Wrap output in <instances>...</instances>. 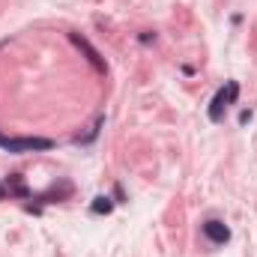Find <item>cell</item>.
<instances>
[{
    "label": "cell",
    "instance_id": "6da1fadb",
    "mask_svg": "<svg viewBox=\"0 0 257 257\" xmlns=\"http://www.w3.org/2000/svg\"><path fill=\"white\" fill-rule=\"evenodd\" d=\"M236 99H239V84H236V81H227L225 87L212 96V102H210V111H207V114H210L212 123H221V120H225V111L233 105Z\"/></svg>",
    "mask_w": 257,
    "mask_h": 257
},
{
    "label": "cell",
    "instance_id": "7a4b0ae2",
    "mask_svg": "<svg viewBox=\"0 0 257 257\" xmlns=\"http://www.w3.org/2000/svg\"><path fill=\"white\" fill-rule=\"evenodd\" d=\"M54 141L51 138H9V135H0V150L6 152H36V150H51Z\"/></svg>",
    "mask_w": 257,
    "mask_h": 257
},
{
    "label": "cell",
    "instance_id": "3957f363",
    "mask_svg": "<svg viewBox=\"0 0 257 257\" xmlns=\"http://www.w3.org/2000/svg\"><path fill=\"white\" fill-rule=\"evenodd\" d=\"M203 236H207L212 245H225L230 239V227L218 218H210V221H203Z\"/></svg>",
    "mask_w": 257,
    "mask_h": 257
},
{
    "label": "cell",
    "instance_id": "277c9868",
    "mask_svg": "<svg viewBox=\"0 0 257 257\" xmlns=\"http://www.w3.org/2000/svg\"><path fill=\"white\" fill-rule=\"evenodd\" d=\"M72 42H75L78 48H84V51H87V57H90V63L96 66L99 72H105V63H102V57H99V51H96V48H93V45H90L87 39H84V36H75V33H72Z\"/></svg>",
    "mask_w": 257,
    "mask_h": 257
},
{
    "label": "cell",
    "instance_id": "5b68a950",
    "mask_svg": "<svg viewBox=\"0 0 257 257\" xmlns=\"http://www.w3.org/2000/svg\"><path fill=\"white\" fill-rule=\"evenodd\" d=\"M114 203H117V200H111L108 195H99V197H93V203H90V212H93V215H108V212L114 210Z\"/></svg>",
    "mask_w": 257,
    "mask_h": 257
},
{
    "label": "cell",
    "instance_id": "8992f818",
    "mask_svg": "<svg viewBox=\"0 0 257 257\" xmlns=\"http://www.w3.org/2000/svg\"><path fill=\"white\" fill-rule=\"evenodd\" d=\"M6 188H9V195H18V197H30V192H27V185L21 182V177H18V174H12V177H9Z\"/></svg>",
    "mask_w": 257,
    "mask_h": 257
},
{
    "label": "cell",
    "instance_id": "52a82bcc",
    "mask_svg": "<svg viewBox=\"0 0 257 257\" xmlns=\"http://www.w3.org/2000/svg\"><path fill=\"white\" fill-rule=\"evenodd\" d=\"M141 42H144V45H150V42H156V33H150V30H147V33H141Z\"/></svg>",
    "mask_w": 257,
    "mask_h": 257
},
{
    "label": "cell",
    "instance_id": "ba28073f",
    "mask_svg": "<svg viewBox=\"0 0 257 257\" xmlns=\"http://www.w3.org/2000/svg\"><path fill=\"white\" fill-rule=\"evenodd\" d=\"M248 120H251V111H248V108H245V111H239V123H242V126H245V123H248Z\"/></svg>",
    "mask_w": 257,
    "mask_h": 257
},
{
    "label": "cell",
    "instance_id": "9c48e42d",
    "mask_svg": "<svg viewBox=\"0 0 257 257\" xmlns=\"http://www.w3.org/2000/svg\"><path fill=\"white\" fill-rule=\"evenodd\" d=\"M6 195H9V188H6L3 182H0V200H6Z\"/></svg>",
    "mask_w": 257,
    "mask_h": 257
}]
</instances>
